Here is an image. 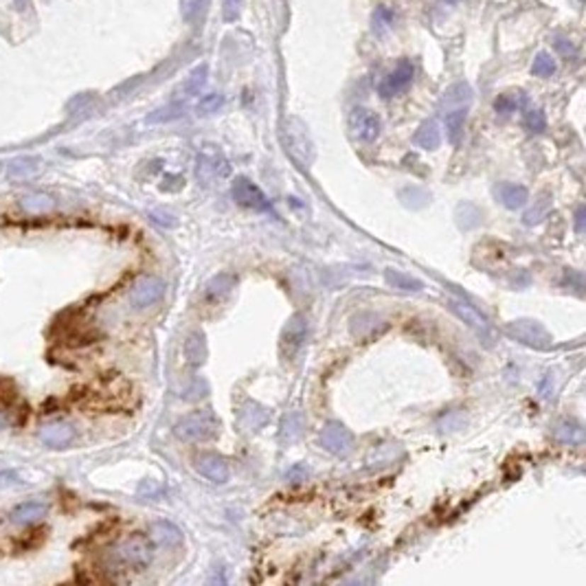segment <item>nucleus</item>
<instances>
[{
    "label": "nucleus",
    "mask_w": 586,
    "mask_h": 586,
    "mask_svg": "<svg viewBox=\"0 0 586 586\" xmlns=\"http://www.w3.org/2000/svg\"><path fill=\"white\" fill-rule=\"evenodd\" d=\"M174 435L187 444H205L220 435V419L211 409H200L174 424Z\"/></svg>",
    "instance_id": "1"
},
{
    "label": "nucleus",
    "mask_w": 586,
    "mask_h": 586,
    "mask_svg": "<svg viewBox=\"0 0 586 586\" xmlns=\"http://www.w3.org/2000/svg\"><path fill=\"white\" fill-rule=\"evenodd\" d=\"M281 141L288 152V156L299 167L308 169L314 161V143L310 139L308 128L299 119H286L281 128Z\"/></svg>",
    "instance_id": "2"
},
{
    "label": "nucleus",
    "mask_w": 586,
    "mask_h": 586,
    "mask_svg": "<svg viewBox=\"0 0 586 586\" xmlns=\"http://www.w3.org/2000/svg\"><path fill=\"white\" fill-rule=\"evenodd\" d=\"M112 562L128 571H143L152 562V545L145 536H132L112 549Z\"/></svg>",
    "instance_id": "3"
},
{
    "label": "nucleus",
    "mask_w": 586,
    "mask_h": 586,
    "mask_svg": "<svg viewBox=\"0 0 586 586\" xmlns=\"http://www.w3.org/2000/svg\"><path fill=\"white\" fill-rule=\"evenodd\" d=\"M196 176L202 185H215L218 180L229 176V161L224 159V154L215 145H205L198 154L196 161Z\"/></svg>",
    "instance_id": "4"
},
{
    "label": "nucleus",
    "mask_w": 586,
    "mask_h": 586,
    "mask_svg": "<svg viewBox=\"0 0 586 586\" xmlns=\"http://www.w3.org/2000/svg\"><path fill=\"white\" fill-rule=\"evenodd\" d=\"M308 332H310V321L305 314H301V312L292 314L288 323L283 325L281 338H279V351H281L283 360H292L303 349Z\"/></svg>",
    "instance_id": "5"
},
{
    "label": "nucleus",
    "mask_w": 586,
    "mask_h": 586,
    "mask_svg": "<svg viewBox=\"0 0 586 586\" xmlns=\"http://www.w3.org/2000/svg\"><path fill=\"white\" fill-rule=\"evenodd\" d=\"M505 334L512 336L514 341L523 343L527 347H534V349H549L551 347V334L545 329L543 323L531 321V319L512 321L505 327Z\"/></svg>",
    "instance_id": "6"
},
{
    "label": "nucleus",
    "mask_w": 586,
    "mask_h": 586,
    "mask_svg": "<svg viewBox=\"0 0 586 586\" xmlns=\"http://www.w3.org/2000/svg\"><path fill=\"white\" fill-rule=\"evenodd\" d=\"M231 196L233 200L237 202L240 207L244 209H253V211H261V213H275L273 205H270V200L264 196V191L253 185L249 178H244V176H237L233 180V185H231Z\"/></svg>",
    "instance_id": "7"
},
{
    "label": "nucleus",
    "mask_w": 586,
    "mask_h": 586,
    "mask_svg": "<svg viewBox=\"0 0 586 586\" xmlns=\"http://www.w3.org/2000/svg\"><path fill=\"white\" fill-rule=\"evenodd\" d=\"M380 117L369 108H354L349 115V130L351 137L363 141V143H373L380 137Z\"/></svg>",
    "instance_id": "8"
},
{
    "label": "nucleus",
    "mask_w": 586,
    "mask_h": 586,
    "mask_svg": "<svg viewBox=\"0 0 586 586\" xmlns=\"http://www.w3.org/2000/svg\"><path fill=\"white\" fill-rule=\"evenodd\" d=\"M450 310H453L457 317L481 338V341H485L488 345L492 343V336H494L492 325H490V321L483 317V314L475 305H470L463 299H450Z\"/></svg>",
    "instance_id": "9"
},
{
    "label": "nucleus",
    "mask_w": 586,
    "mask_h": 586,
    "mask_svg": "<svg viewBox=\"0 0 586 586\" xmlns=\"http://www.w3.org/2000/svg\"><path fill=\"white\" fill-rule=\"evenodd\" d=\"M163 295H165V281L163 279H159V277H141L137 283L132 286L128 299H130V305L134 310H143V308L154 305Z\"/></svg>",
    "instance_id": "10"
},
{
    "label": "nucleus",
    "mask_w": 586,
    "mask_h": 586,
    "mask_svg": "<svg viewBox=\"0 0 586 586\" xmlns=\"http://www.w3.org/2000/svg\"><path fill=\"white\" fill-rule=\"evenodd\" d=\"M321 446L336 457H347L354 450V435L341 422H329L321 433Z\"/></svg>",
    "instance_id": "11"
},
{
    "label": "nucleus",
    "mask_w": 586,
    "mask_h": 586,
    "mask_svg": "<svg viewBox=\"0 0 586 586\" xmlns=\"http://www.w3.org/2000/svg\"><path fill=\"white\" fill-rule=\"evenodd\" d=\"M196 470L200 472L202 477L209 479L211 483H227L229 477H231V470H229V463L224 457L215 455V453H202L196 457Z\"/></svg>",
    "instance_id": "12"
},
{
    "label": "nucleus",
    "mask_w": 586,
    "mask_h": 586,
    "mask_svg": "<svg viewBox=\"0 0 586 586\" xmlns=\"http://www.w3.org/2000/svg\"><path fill=\"white\" fill-rule=\"evenodd\" d=\"M413 73H415L413 71V64L409 60H402L395 66V71L389 77H385V81L380 84V88H378L380 95L382 97H393V95L402 93V90L413 81Z\"/></svg>",
    "instance_id": "13"
},
{
    "label": "nucleus",
    "mask_w": 586,
    "mask_h": 586,
    "mask_svg": "<svg viewBox=\"0 0 586 586\" xmlns=\"http://www.w3.org/2000/svg\"><path fill=\"white\" fill-rule=\"evenodd\" d=\"M73 437H75V428L66 422H53V424H47L40 428V439L53 448L69 446L73 441Z\"/></svg>",
    "instance_id": "14"
},
{
    "label": "nucleus",
    "mask_w": 586,
    "mask_h": 586,
    "mask_svg": "<svg viewBox=\"0 0 586 586\" xmlns=\"http://www.w3.org/2000/svg\"><path fill=\"white\" fill-rule=\"evenodd\" d=\"M497 198H499V202H501V205H503L505 209L516 211V209H521V207L527 205L529 191H527V187H523V185H516V183H501V185L497 187Z\"/></svg>",
    "instance_id": "15"
},
{
    "label": "nucleus",
    "mask_w": 586,
    "mask_h": 586,
    "mask_svg": "<svg viewBox=\"0 0 586 586\" xmlns=\"http://www.w3.org/2000/svg\"><path fill=\"white\" fill-rule=\"evenodd\" d=\"M183 354H185V360L187 365L191 367H200L205 365L207 360V338L202 332H191L187 338H185V345H183Z\"/></svg>",
    "instance_id": "16"
},
{
    "label": "nucleus",
    "mask_w": 586,
    "mask_h": 586,
    "mask_svg": "<svg viewBox=\"0 0 586 586\" xmlns=\"http://www.w3.org/2000/svg\"><path fill=\"white\" fill-rule=\"evenodd\" d=\"M152 540L156 545H161L165 549H178L180 545H183V534H180V529L167 521H159V523H154L152 529Z\"/></svg>",
    "instance_id": "17"
},
{
    "label": "nucleus",
    "mask_w": 586,
    "mask_h": 586,
    "mask_svg": "<svg viewBox=\"0 0 586 586\" xmlns=\"http://www.w3.org/2000/svg\"><path fill=\"white\" fill-rule=\"evenodd\" d=\"M553 437L560 441V444H565V446H582L584 444V428L580 422L575 419H562L556 424L553 428Z\"/></svg>",
    "instance_id": "18"
},
{
    "label": "nucleus",
    "mask_w": 586,
    "mask_h": 586,
    "mask_svg": "<svg viewBox=\"0 0 586 586\" xmlns=\"http://www.w3.org/2000/svg\"><path fill=\"white\" fill-rule=\"evenodd\" d=\"M47 509H49L47 503H40V501L20 503L18 507L11 509V521L18 525H31V523L42 521V518L47 516Z\"/></svg>",
    "instance_id": "19"
},
{
    "label": "nucleus",
    "mask_w": 586,
    "mask_h": 586,
    "mask_svg": "<svg viewBox=\"0 0 586 586\" xmlns=\"http://www.w3.org/2000/svg\"><path fill=\"white\" fill-rule=\"evenodd\" d=\"M237 277L233 273H218L215 277H211L205 286V299L209 301H220L222 297H227L229 292L235 288Z\"/></svg>",
    "instance_id": "20"
},
{
    "label": "nucleus",
    "mask_w": 586,
    "mask_h": 586,
    "mask_svg": "<svg viewBox=\"0 0 586 586\" xmlns=\"http://www.w3.org/2000/svg\"><path fill=\"white\" fill-rule=\"evenodd\" d=\"M415 145L422 147V150H437L439 143H441V132H439V125L437 121H424L419 125V130L415 132V137H413Z\"/></svg>",
    "instance_id": "21"
},
{
    "label": "nucleus",
    "mask_w": 586,
    "mask_h": 586,
    "mask_svg": "<svg viewBox=\"0 0 586 586\" xmlns=\"http://www.w3.org/2000/svg\"><path fill=\"white\" fill-rule=\"evenodd\" d=\"M466 115H468V108H457V110L446 112V137L453 145H457L463 137Z\"/></svg>",
    "instance_id": "22"
},
{
    "label": "nucleus",
    "mask_w": 586,
    "mask_h": 586,
    "mask_svg": "<svg viewBox=\"0 0 586 586\" xmlns=\"http://www.w3.org/2000/svg\"><path fill=\"white\" fill-rule=\"evenodd\" d=\"M472 101V90L468 84H455L446 90L444 95V108L448 110H457V108H468Z\"/></svg>",
    "instance_id": "23"
},
{
    "label": "nucleus",
    "mask_w": 586,
    "mask_h": 586,
    "mask_svg": "<svg viewBox=\"0 0 586 586\" xmlns=\"http://www.w3.org/2000/svg\"><path fill=\"white\" fill-rule=\"evenodd\" d=\"M551 211V193H540L534 202V207L523 215V222L527 227H534V224H540Z\"/></svg>",
    "instance_id": "24"
},
{
    "label": "nucleus",
    "mask_w": 586,
    "mask_h": 586,
    "mask_svg": "<svg viewBox=\"0 0 586 586\" xmlns=\"http://www.w3.org/2000/svg\"><path fill=\"white\" fill-rule=\"evenodd\" d=\"M385 279H387V283L389 286H393V288H398V290H407V292H419L422 288H424V283L419 281V279H415V277H411V275H407V273H400V270H393V268H387L385 270Z\"/></svg>",
    "instance_id": "25"
},
{
    "label": "nucleus",
    "mask_w": 586,
    "mask_h": 586,
    "mask_svg": "<svg viewBox=\"0 0 586 586\" xmlns=\"http://www.w3.org/2000/svg\"><path fill=\"white\" fill-rule=\"evenodd\" d=\"M20 207L29 211V213H42V211H49L53 209V198L51 196H44V193H35V196H25L20 202Z\"/></svg>",
    "instance_id": "26"
},
{
    "label": "nucleus",
    "mask_w": 586,
    "mask_h": 586,
    "mask_svg": "<svg viewBox=\"0 0 586 586\" xmlns=\"http://www.w3.org/2000/svg\"><path fill=\"white\" fill-rule=\"evenodd\" d=\"M479 222H481V211L475 205L463 202V205L457 207V224L461 229H472V227H477Z\"/></svg>",
    "instance_id": "27"
},
{
    "label": "nucleus",
    "mask_w": 586,
    "mask_h": 586,
    "mask_svg": "<svg viewBox=\"0 0 586 586\" xmlns=\"http://www.w3.org/2000/svg\"><path fill=\"white\" fill-rule=\"evenodd\" d=\"M183 115H185L183 103H169L161 110L152 112V115L147 117V123H167V121H174V119L183 117Z\"/></svg>",
    "instance_id": "28"
},
{
    "label": "nucleus",
    "mask_w": 586,
    "mask_h": 586,
    "mask_svg": "<svg viewBox=\"0 0 586 586\" xmlns=\"http://www.w3.org/2000/svg\"><path fill=\"white\" fill-rule=\"evenodd\" d=\"M205 81H207V66L202 64V66H198V69H193V73L187 77V81L180 86V93H183L185 97L196 95L198 90L205 86Z\"/></svg>",
    "instance_id": "29"
},
{
    "label": "nucleus",
    "mask_w": 586,
    "mask_h": 586,
    "mask_svg": "<svg viewBox=\"0 0 586 586\" xmlns=\"http://www.w3.org/2000/svg\"><path fill=\"white\" fill-rule=\"evenodd\" d=\"M556 60L549 55V53H538L536 55V60H534V64H531V73L536 75V77H551L553 73H556Z\"/></svg>",
    "instance_id": "30"
},
{
    "label": "nucleus",
    "mask_w": 586,
    "mask_h": 586,
    "mask_svg": "<svg viewBox=\"0 0 586 586\" xmlns=\"http://www.w3.org/2000/svg\"><path fill=\"white\" fill-rule=\"evenodd\" d=\"M222 103H224V97L222 95H218V93H211V95H205L200 99V103H198V115L200 117H207V115H213V112H218L220 108H222Z\"/></svg>",
    "instance_id": "31"
},
{
    "label": "nucleus",
    "mask_w": 586,
    "mask_h": 586,
    "mask_svg": "<svg viewBox=\"0 0 586 586\" xmlns=\"http://www.w3.org/2000/svg\"><path fill=\"white\" fill-rule=\"evenodd\" d=\"M207 0H180V13H183L185 22H193L202 9H205Z\"/></svg>",
    "instance_id": "32"
},
{
    "label": "nucleus",
    "mask_w": 586,
    "mask_h": 586,
    "mask_svg": "<svg viewBox=\"0 0 586 586\" xmlns=\"http://www.w3.org/2000/svg\"><path fill=\"white\" fill-rule=\"evenodd\" d=\"M525 128L534 134H540V132H545L547 128V119L545 115L540 110H529L527 115H525Z\"/></svg>",
    "instance_id": "33"
},
{
    "label": "nucleus",
    "mask_w": 586,
    "mask_h": 586,
    "mask_svg": "<svg viewBox=\"0 0 586 586\" xmlns=\"http://www.w3.org/2000/svg\"><path fill=\"white\" fill-rule=\"evenodd\" d=\"M242 7H244V0H224V7H222L224 20L235 22L242 16Z\"/></svg>",
    "instance_id": "34"
},
{
    "label": "nucleus",
    "mask_w": 586,
    "mask_h": 586,
    "mask_svg": "<svg viewBox=\"0 0 586 586\" xmlns=\"http://www.w3.org/2000/svg\"><path fill=\"white\" fill-rule=\"evenodd\" d=\"M516 108H518V99L512 95H501V97H497V101H494V110H497L499 115H509V112H514Z\"/></svg>",
    "instance_id": "35"
},
{
    "label": "nucleus",
    "mask_w": 586,
    "mask_h": 586,
    "mask_svg": "<svg viewBox=\"0 0 586 586\" xmlns=\"http://www.w3.org/2000/svg\"><path fill=\"white\" fill-rule=\"evenodd\" d=\"M16 400V389L9 380H0V404H11Z\"/></svg>",
    "instance_id": "36"
},
{
    "label": "nucleus",
    "mask_w": 586,
    "mask_h": 586,
    "mask_svg": "<svg viewBox=\"0 0 586 586\" xmlns=\"http://www.w3.org/2000/svg\"><path fill=\"white\" fill-rule=\"evenodd\" d=\"M152 218H154V222H159V224H163V227H176V220L169 215V213H163V211H154L152 213Z\"/></svg>",
    "instance_id": "37"
},
{
    "label": "nucleus",
    "mask_w": 586,
    "mask_h": 586,
    "mask_svg": "<svg viewBox=\"0 0 586 586\" xmlns=\"http://www.w3.org/2000/svg\"><path fill=\"white\" fill-rule=\"evenodd\" d=\"M575 231L584 233V207H577L575 211Z\"/></svg>",
    "instance_id": "38"
},
{
    "label": "nucleus",
    "mask_w": 586,
    "mask_h": 586,
    "mask_svg": "<svg viewBox=\"0 0 586 586\" xmlns=\"http://www.w3.org/2000/svg\"><path fill=\"white\" fill-rule=\"evenodd\" d=\"M556 47L562 51V55H573V47L567 42H562V40H556Z\"/></svg>",
    "instance_id": "39"
},
{
    "label": "nucleus",
    "mask_w": 586,
    "mask_h": 586,
    "mask_svg": "<svg viewBox=\"0 0 586 586\" xmlns=\"http://www.w3.org/2000/svg\"><path fill=\"white\" fill-rule=\"evenodd\" d=\"M5 424H7V419H5V417H3V415H0V428H3V426H5Z\"/></svg>",
    "instance_id": "40"
},
{
    "label": "nucleus",
    "mask_w": 586,
    "mask_h": 586,
    "mask_svg": "<svg viewBox=\"0 0 586 586\" xmlns=\"http://www.w3.org/2000/svg\"><path fill=\"white\" fill-rule=\"evenodd\" d=\"M444 3H459V0H444Z\"/></svg>",
    "instance_id": "41"
},
{
    "label": "nucleus",
    "mask_w": 586,
    "mask_h": 586,
    "mask_svg": "<svg viewBox=\"0 0 586 586\" xmlns=\"http://www.w3.org/2000/svg\"><path fill=\"white\" fill-rule=\"evenodd\" d=\"M16 3H18V0H16ZM20 3H22V0H20Z\"/></svg>",
    "instance_id": "42"
}]
</instances>
